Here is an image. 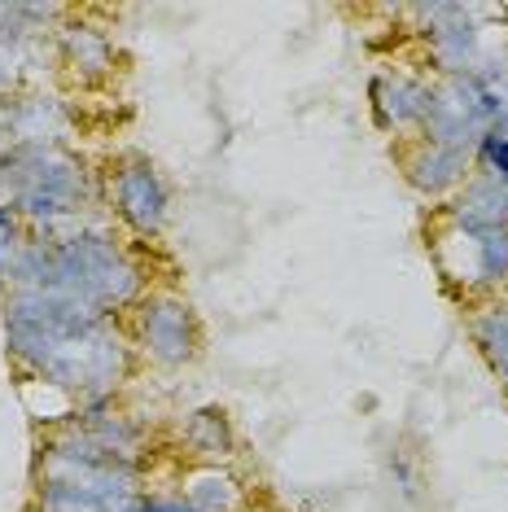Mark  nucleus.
Here are the masks:
<instances>
[{
	"label": "nucleus",
	"mask_w": 508,
	"mask_h": 512,
	"mask_svg": "<svg viewBox=\"0 0 508 512\" xmlns=\"http://www.w3.org/2000/svg\"><path fill=\"white\" fill-rule=\"evenodd\" d=\"M473 167H478V176H487V180H508V136H504V127H491V132L478 141V149H473Z\"/></svg>",
	"instance_id": "nucleus-15"
},
{
	"label": "nucleus",
	"mask_w": 508,
	"mask_h": 512,
	"mask_svg": "<svg viewBox=\"0 0 508 512\" xmlns=\"http://www.w3.org/2000/svg\"><path fill=\"white\" fill-rule=\"evenodd\" d=\"M0 184L9 189V206L18 211L22 224L40 232L71 224L88 202V167L66 149L14 145Z\"/></svg>",
	"instance_id": "nucleus-2"
},
{
	"label": "nucleus",
	"mask_w": 508,
	"mask_h": 512,
	"mask_svg": "<svg viewBox=\"0 0 508 512\" xmlns=\"http://www.w3.org/2000/svg\"><path fill=\"white\" fill-rule=\"evenodd\" d=\"M84 298L101 316L136 307L145 298V267L127 254L110 232L79 228L71 237H49V285Z\"/></svg>",
	"instance_id": "nucleus-1"
},
{
	"label": "nucleus",
	"mask_w": 508,
	"mask_h": 512,
	"mask_svg": "<svg viewBox=\"0 0 508 512\" xmlns=\"http://www.w3.org/2000/svg\"><path fill=\"white\" fill-rule=\"evenodd\" d=\"M27 62H31V49H18V44L0 40V97H14V92L22 88Z\"/></svg>",
	"instance_id": "nucleus-16"
},
{
	"label": "nucleus",
	"mask_w": 508,
	"mask_h": 512,
	"mask_svg": "<svg viewBox=\"0 0 508 512\" xmlns=\"http://www.w3.org/2000/svg\"><path fill=\"white\" fill-rule=\"evenodd\" d=\"M53 36H57V62L66 66V75L79 88H101L114 75L119 49H114L106 27H97V22H88L79 14H66Z\"/></svg>",
	"instance_id": "nucleus-7"
},
{
	"label": "nucleus",
	"mask_w": 508,
	"mask_h": 512,
	"mask_svg": "<svg viewBox=\"0 0 508 512\" xmlns=\"http://www.w3.org/2000/svg\"><path fill=\"white\" fill-rule=\"evenodd\" d=\"M368 97H373V123L381 132H421L425 114H430L434 101V84L421 75H377L368 84Z\"/></svg>",
	"instance_id": "nucleus-9"
},
{
	"label": "nucleus",
	"mask_w": 508,
	"mask_h": 512,
	"mask_svg": "<svg viewBox=\"0 0 508 512\" xmlns=\"http://www.w3.org/2000/svg\"><path fill=\"white\" fill-rule=\"evenodd\" d=\"M425 22L430 62L443 79L473 75L482 66V27L473 5H417L412 9Z\"/></svg>",
	"instance_id": "nucleus-6"
},
{
	"label": "nucleus",
	"mask_w": 508,
	"mask_h": 512,
	"mask_svg": "<svg viewBox=\"0 0 508 512\" xmlns=\"http://www.w3.org/2000/svg\"><path fill=\"white\" fill-rule=\"evenodd\" d=\"M180 438H184V447H189L202 464H219V460H233L237 456V429H233V421H228L224 407H215V403L184 416Z\"/></svg>",
	"instance_id": "nucleus-12"
},
{
	"label": "nucleus",
	"mask_w": 508,
	"mask_h": 512,
	"mask_svg": "<svg viewBox=\"0 0 508 512\" xmlns=\"http://www.w3.org/2000/svg\"><path fill=\"white\" fill-rule=\"evenodd\" d=\"M132 346L154 368H184L198 355V320L180 294H145L132 311Z\"/></svg>",
	"instance_id": "nucleus-4"
},
{
	"label": "nucleus",
	"mask_w": 508,
	"mask_h": 512,
	"mask_svg": "<svg viewBox=\"0 0 508 512\" xmlns=\"http://www.w3.org/2000/svg\"><path fill=\"white\" fill-rule=\"evenodd\" d=\"M500 127H504V136H508V119H504V123H500Z\"/></svg>",
	"instance_id": "nucleus-19"
},
{
	"label": "nucleus",
	"mask_w": 508,
	"mask_h": 512,
	"mask_svg": "<svg viewBox=\"0 0 508 512\" xmlns=\"http://www.w3.org/2000/svg\"><path fill=\"white\" fill-rule=\"evenodd\" d=\"M469 337L478 355L487 359V368L500 381H508V294L469 307Z\"/></svg>",
	"instance_id": "nucleus-13"
},
{
	"label": "nucleus",
	"mask_w": 508,
	"mask_h": 512,
	"mask_svg": "<svg viewBox=\"0 0 508 512\" xmlns=\"http://www.w3.org/2000/svg\"><path fill=\"white\" fill-rule=\"evenodd\" d=\"M22 237H27V232H22ZM22 237H0V289L9 285V259H14V246Z\"/></svg>",
	"instance_id": "nucleus-18"
},
{
	"label": "nucleus",
	"mask_w": 508,
	"mask_h": 512,
	"mask_svg": "<svg viewBox=\"0 0 508 512\" xmlns=\"http://www.w3.org/2000/svg\"><path fill=\"white\" fill-rule=\"evenodd\" d=\"M75 127V114L53 92H14L9 97V141L62 149Z\"/></svg>",
	"instance_id": "nucleus-10"
},
{
	"label": "nucleus",
	"mask_w": 508,
	"mask_h": 512,
	"mask_svg": "<svg viewBox=\"0 0 508 512\" xmlns=\"http://www.w3.org/2000/svg\"><path fill=\"white\" fill-rule=\"evenodd\" d=\"M31 512H40V508H31Z\"/></svg>",
	"instance_id": "nucleus-21"
},
{
	"label": "nucleus",
	"mask_w": 508,
	"mask_h": 512,
	"mask_svg": "<svg viewBox=\"0 0 508 512\" xmlns=\"http://www.w3.org/2000/svg\"><path fill=\"white\" fill-rule=\"evenodd\" d=\"M180 495L198 512H241L246 508V486H241L224 464H198V469H189Z\"/></svg>",
	"instance_id": "nucleus-14"
},
{
	"label": "nucleus",
	"mask_w": 508,
	"mask_h": 512,
	"mask_svg": "<svg viewBox=\"0 0 508 512\" xmlns=\"http://www.w3.org/2000/svg\"><path fill=\"white\" fill-rule=\"evenodd\" d=\"M136 512H198L189 504L184 495H141V504H136Z\"/></svg>",
	"instance_id": "nucleus-17"
},
{
	"label": "nucleus",
	"mask_w": 508,
	"mask_h": 512,
	"mask_svg": "<svg viewBox=\"0 0 508 512\" xmlns=\"http://www.w3.org/2000/svg\"><path fill=\"white\" fill-rule=\"evenodd\" d=\"M430 259L443 285L469 307L508 294V228H465L438 219L430 232Z\"/></svg>",
	"instance_id": "nucleus-3"
},
{
	"label": "nucleus",
	"mask_w": 508,
	"mask_h": 512,
	"mask_svg": "<svg viewBox=\"0 0 508 512\" xmlns=\"http://www.w3.org/2000/svg\"><path fill=\"white\" fill-rule=\"evenodd\" d=\"M110 206L136 237H158L171 219V193L158 167L141 154H127L110 171Z\"/></svg>",
	"instance_id": "nucleus-5"
},
{
	"label": "nucleus",
	"mask_w": 508,
	"mask_h": 512,
	"mask_svg": "<svg viewBox=\"0 0 508 512\" xmlns=\"http://www.w3.org/2000/svg\"><path fill=\"white\" fill-rule=\"evenodd\" d=\"M399 167H403V180L421 197H447V202H452L473 176V154L412 136V141L399 149Z\"/></svg>",
	"instance_id": "nucleus-8"
},
{
	"label": "nucleus",
	"mask_w": 508,
	"mask_h": 512,
	"mask_svg": "<svg viewBox=\"0 0 508 512\" xmlns=\"http://www.w3.org/2000/svg\"><path fill=\"white\" fill-rule=\"evenodd\" d=\"M504 399H508V381H504Z\"/></svg>",
	"instance_id": "nucleus-20"
},
{
	"label": "nucleus",
	"mask_w": 508,
	"mask_h": 512,
	"mask_svg": "<svg viewBox=\"0 0 508 512\" xmlns=\"http://www.w3.org/2000/svg\"><path fill=\"white\" fill-rule=\"evenodd\" d=\"M443 219L465 228H508V180L469 176L465 189L443 206Z\"/></svg>",
	"instance_id": "nucleus-11"
}]
</instances>
